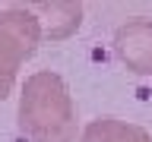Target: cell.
I'll return each instance as SVG.
<instances>
[{
	"label": "cell",
	"mask_w": 152,
	"mask_h": 142,
	"mask_svg": "<svg viewBox=\"0 0 152 142\" xmlns=\"http://www.w3.org/2000/svg\"><path fill=\"white\" fill-rule=\"evenodd\" d=\"M19 133L28 142H76V107L57 73L28 76L19 95Z\"/></svg>",
	"instance_id": "6da1fadb"
},
{
	"label": "cell",
	"mask_w": 152,
	"mask_h": 142,
	"mask_svg": "<svg viewBox=\"0 0 152 142\" xmlns=\"http://www.w3.org/2000/svg\"><path fill=\"white\" fill-rule=\"evenodd\" d=\"M41 22L32 13V7H10L0 9V60L10 66H22L41 44Z\"/></svg>",
	"instance_id": "7a4b0ae2"
},
{
	"label": "cell",
	"mask_w": 152,
	"mask_h": 142,
	"mask_svg": "<svg viewBox=\"0 0 152 142\" xmlns=\"http://www.w3.org/2000/svg\"><path fill=\"white\" fill-rule=\"evenodd\" d=\"M114 54L130 73L152 76V19L133 16L114 32Z\"/></svg>",
	"instance_id": "3957f363"
},
{
	"label": "cell",
	"mask_w": 152,
	"mask_h": 142,
	"mask_svg": "<svg viewBox=\"0 0 152 142\" xmlns=\"http://www.w3.org/2000/svg\"><path fill=\"white\" fill-rule=\"evenodd\" d=\"M32 13L38 16L41 32L51 41L73 35L76 28H79V22H83V7L79 3H35Z\"/></svg>",
	"instance_id": "277c9868"
},
{
	"label": "cell",
	"mask_w": 152,
	"mask_h": 142,
	"mask_svg": "<svg viewBox=\"0 0 152 142\" xmlns=\"http://www.w3.org/2000/svg\"><path fill=\"white\" fill-rule=\"evenodd\" d=\"M79 142H152V133L117 117H98L83 130Z\"/></svg>",
	"instance_id": "5b68a950"
},
{
	"label": "cell",
	"mask_w": 152,
	"mask_h": 142,
	"mask_svg": "<svg viewBox=\"0 0 152 142\" xmlns=\"http://www.w3.org/2000/svg\"><path fill=\"white\" fill-rule=\"evenodd\" d=\"M13 82H16V66H10L7 60H0V101L10 95Z\"/></svg>",
	"instance_id": "8992f818"
}]
</instances>
